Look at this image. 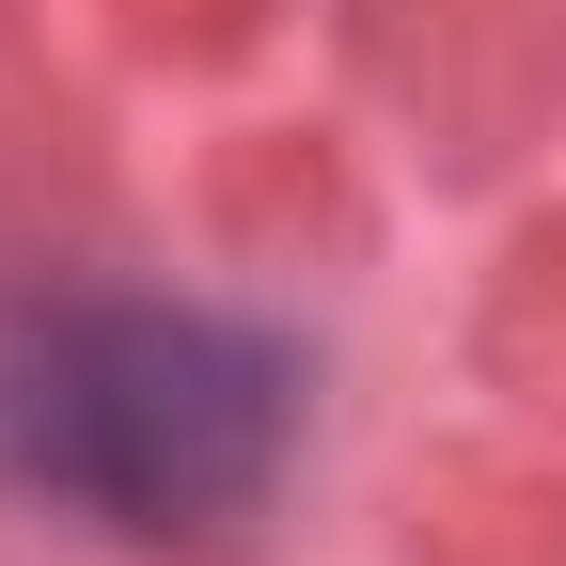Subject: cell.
<instances>
[{"instance_id": "6da1fadb", "label": "cell", "mask_w": 566, "mask_h": 566, "mask_svg": "<svg viewBox=\"0 0 566 566\" xmlns=\"http://www.w3.org/2000/svg\"><path fill=\"white\" fill-rule=\"evenodd\" d=\"M300 441V363L205 300H32L0 315V472L111 535H221Z\"/></svg>"}]
</instances>
